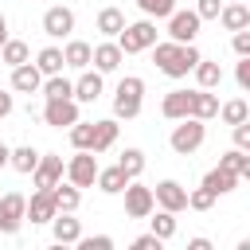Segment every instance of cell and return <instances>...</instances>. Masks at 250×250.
<instances>
[{
	"instance_id": "14",
	"label": "cell",
	"mask_w": 250,
	"mask_h": 250,
	"mask_svg": "<svg viewBox=\"0 0 250 250\" xmlns=\"http://www.w3.org/2000/svg\"><path fill=\"white\" fill-rule=\"evenodd\" d=\"M121 47H117V39H105V43H98V47H90V62H94V70H102V74H113L117 66H121Z\"/></svg>"
},
{
	"instance_id": "16",
	"label": "cell",
	"mask_w": 250,
	"mask_h": 250,
	"mask_svg": "<svg viewBox=\"0 0 250 250\" xmlns=\"http://www.w3.org/2000/svg\"><path fill=\"white\" fill-rule=\"evenodd\" d=\"M227 31H242V27H250V8L242 4V0H223V8H219V16H215Z\"/></svg>"
},
{
	"instance_id": "6",
	"label": "cell",
	"mask_w": 250,
	"mask_h": 250,
	"mask_svg": "<svg viewBox=\"0 0 250 250\" xmlns=\"http://www.w3.org/2000/svg\"><path fill=\"white\" fill-rule=\"evenodd\" d=\"M23 223H27V195L4 191V195H0V230H4V234H16Z\"/></svg>"
},
{
	"instance_id": "5",
	"label": "cell",
	"mask_w": 250,
	"mask_h": 250,
	"mask_svg": "<svg viewBox=\"0 0 250 250\" xmlns=\"http://www.w3.org/2000/svg\"><path fill=\"white\" fill-rule=\"evenodd\" d=\"M62 176H66L74 188H94V176H98V156H94L90 148H78V152L66 160Z\"/></svg>"
},
{
	"instance_id": "3",
	"label": "cell",
	"mask_w": 250,
	"mask_h": 250,
	"mask_svg": "<svg viewBox=\"0 0 250 250\" xmlns=\"http://www.w3.org/2000/svg\"><path fill=\"white\" fill-rule=\"evenodd\" d=\"M117 47H121V55H141V51H148L152 43H156V20H137V23H125L117 35Z\"/></svg>"
},
{
	"instance_id": "27",
	"label": "cell",
	"mask_w": 250,
	"mask_h": 250,
	"mask_svg": "<svg viewBox=\"0 0 250 250\" xmlns=\"http://www.w3.org/2000/svg\"><path fill=\"white\" fill-rule=\"evenodd\" d=\"M148 215H152V219H148V223H152V234H156L160 242H168V238H176V215H172V211H164V207L156 211V207H152Z\"/></svg>"
},
{
	"instance_id": "12",
	"label": "cell",
	"mask_w": 250,
	"mask_h": 250,
	"mask_svg": "<svg viewBox=\"0 0 250 250\" xmlns=\"http://www.w3.org/2000/svg\"><path fill=\"white\" fill-rule=\"evenodd\" d=\"M62 156H55V152H39V164L31 168V180H35V188H55L59 180H62Z\"/></svg>"
},
{
	"instance_id": "41",
	"label": "cell",
	"mask_w": 250,
	"mask_h": 250,
	"mask_svg": "<svg viewBox=\"0 0 250 250\" xmlns=\"http://www.w3.org/2000/svg\"><path fill=\"white\" fill-rule=\"evenodd\" d=\"M219 8H223V0H195V16L199 20H215Z\"/></svg>"
},
{
	"instance_id": "35",
	"label": "cell",
	"mask_w": 250,
	"mask_h": 250,
	"mask_svg": "<svg viewBox=\"0 0 250 250\" xmlns=\"http://www.w3.org/2000/svg\"><path fill=\"white\" fill-rule=\"evenodd\" d=\"M117 168H121L129 180H137V176L145 172V152H141V148H125L121 160H117Z\"/></svg>"
},
{
	"instance_id": "2",
	"label": "cell",
	"mask_w": 250,
	"mask_h": 250,
	"mask_svg": "<svg viewBox=\"0 0 250 250\" xmlns=\"http://www.w3.org/2000/svg\"><path fill=\"white\" fill-rule=\"evenodd\" d=\"M145 105V78L141 74H125L117 82V94H113V117L117 121H133Z\"/></svg>"
},
{
	"instance_id": "13",
	"label": "cell",
	"mask_w": 250,
	"mask_h": 250,
	"mask_svg": "<svg viewBox=\"0 0 250 250\" xmlns=\"http://www.w3.org/2000/svg\"><path fill=\"white\" fill-rule=\"evenodd\" d=\"M51 234H55L59 246H74V242L82 238V223L74 219V211H55V219H51Z\"/></svg>"
},
{
	"instance_id": "23",
	"label": "cell",
	"mask_w": 250,
	"mask_h": 250,
	"mask_svg": "<svg viewBox=\"0 0 250 250\" xmlns=\"http://www.w3.org/2000/svg\"><path fill=\"white\" fill-rule=\"evenodd\" d=\"M203 188H207V191H215V195H230V191L238 188V176H234V172H227V168H211V172L203 176Z\"/></svg>"
},
{
	"instance_id": "8",
	"label": "cell",
	"mask_w": 250,
	"mask_h": 250,
	"mask_svg": "<svg viewBox=\"0 0 250 250\" xmlns=\"http://www.w3.org/2000/svg\"><path fill=\"white\" fill-rule=\"evenodd\" d=\"M152 203L164 207V211H172V215H180V211H188V188L180 180H160L152 188Z\"/></svg>"
},
{
	"instance_id": "4",
	"label": "cell",
	"mask_w": 250,
	"mask_h": 250,
	"mask_svg": "<svg viewBox=\"0 0 250 250\" xmlns=\"http://www.w3.org/2000/svg\"><path fill=\"white\" fill-rule=\"evenodd\" d=\"M203 141H207V121H199V117H180L176 129H172V137H168V145H172L176 156H191Z\"/></svg>"
},
{
	"instance_id": "32",
	"label": "cell",
	"mask_w": 250,
	"mask_h": 250,
	"mask_svg": "<svg viewBox=\"0 0 250 250\" xmlns=\"http://www.w3.org/2000/svg\"><path fill=\"white\" fill-rule=\"evenodd\" d=\"M35 66H39V74L47 78V74H59L66 62H62V47H43L39 55H35Z\"/></svg>"
},
{
	"instance_id": "17",
	"label": "cell",
	"mask_w": 250,
	"mask_h": 250,
	"mask_svg": "<svg viewBox=\"0 0 250 250\" xmlns=\"http://www.w3.org/2000/svg\"><path fill=\"white\" fill-rule=\"evenodd\" d=\"M43 86V74H39V66L27 59V62H20V66H12V90L16 94H35Z\"/></svg>"
},
{
	"instance_id": "26",
	"label": "cell",
	"mask_w": 250,
	"mask_h": 250,
	"mask_svg": "<svg viewBox=\"0 0 250 250\" xmlns=\"http://www.w3.org/2000/svg\"><path fill=\"white\" fill-rule=\"evenodd\" d=\"M219 168H227V172H234L238 180H246V176H250V156H246V148H227V152L219 156Z\"/></svg>"
},
{
	"instance_id": "7",
	"label": "cell",
	"mask_w": 250,
	"mask_h": 250,
	"mask_svg": "<svg viewBox=\"0 0 250 250\" xmlns=\"http://www.w3.org/2000/svg\"><path fill=\"white\" fill-rule=\"evenodd\" d=\"M199 16H195V8H176L172 16H168V39L172 43H195V35H199Z\"/></svg>"
},
{
	"instance_id": "22",
	"label": "cell",
	"mask_w": 250,
	"mask_h": 250,
	"mask_svg": "<svg viewBox=\"0 0 250 250\" xmlns=\"http://www.w3.org/2000/svg\"><path fill=\"white\" fill-rule=\"evenodd\" d=\"M94 184H98V191H105V195H121V188L129 184V176H125V172L113 164V168H98Z\"/></svg>"
},
{
	"instance_id": "38",
	"label": "cell",
	"mask_w": 250,
	"mask_h": 250,
	"mask_svg": "<svg viewBox=\"0 0 250 250\" xmlns=\"http://www.w3.org/2000/svg\"><path fill=\"white\" fill-rule=\"evenodd\" d=\"M215 199H219V195H215V191H207L203 184H199L195 191H188V207H191V211H211V207H215Z\"/></svg>"
},
{
	"instance_id": "43",
	"label": "cell",
	"mask_w": 250,
	"mask_h": 250,
	"mask_svg": "<svg viewBox=\"0 0 250 250\" xmlns=\"http://www.w3.org/2000/svg\"><path fill=\"white\" fill-rule=\"evenodd\" d=\"M160 246H164V242H160V238H156L152 230H148V234H137V238H133V250H160Z\"/></svg>"
},
{
	"instance_id": "37",
	"label": "cell",
	"mask_w": 250,
	"mask_h": 250,
	"mask_svg": "<svg viewBox=\"0 0 250 250\" xmlns=\"http://www.w3.org/2000/svg\"><path fill=\"white\" fill-rule=\"evenodd\" d=\"M90 137H94V121H82V117H78V121L70 125V145H74V148H90Z\"/></svg>"
},
{
	"instance_id": "18",
	"label": "cell",
	"mask_w": 250,
	"mask_h": 250,
	"mask_svg": "<svg viewBox=\"0 0 250 250\" xmlns=\"http://www.w3.org/2000/svg\"><path fill=\"white\" fill-rule=\"evenodd\" d=\"M102 90H105V82H102V70H82L78 78H74V102H98L102 98Z\"/></svg>"
},
{
	"instance_id": "39",
	"label": "cell",
	"mask_w": 250,
	"mask_h": 250,
	"mask_svg": "<svg viewBox=\"0 0 250 250\" xmlns=\"http://www.w3.org/2000/svg\"><path fill=\"white\" fill-rule=\"evenodd\" d=\"M74 246H78V250H113V238H109V234H90V238L82 234Z\"/></svg>"
},
{
	"instance_id": "33",
	"label": "cell",
	"mask_w": 250,
	"mask_h": 250,
	"mask_svg": "<svg viewBox=\"0 0 250 250\" xmlns=\"http://www.w3.org/2000/svg\"><path fill=\"white\" fill-rule=\"evenodd\" d=\"M8 164H12L16 172H23V176H31V168L39 164V152H35L31 145H20V148H12V152H8Z\"/></svg>"
},
{
	"instance_id": "48",
	"label": "cell",
	"mask_w": 250,
	"mask_h": 250,
	"mask_svg": "<svg viewBox=\"0 0 250 250\" xmlns=\"http://www.w3.org/2000/svg\"><path fill=\"white\" fill-rule=\"evenodd\" d=\"M4 39H8V20L0 16V43H4Z\"/></svg>"
},
{
	"instance_id": "29",
	"label": "cell",
	"mask_w": 250,
	"mask_h": 250,
	"mask_svg": "<svg viewBox=\"0 0 250 250\" xmlns=\"http://www.w3.org/2000/svg\"><path fill=\"white\" fill-rule=\"evenodd\" d=\"M39 90H43V98H74V82H70L62 70H59V74H47Z\"/></svg>"
},
{
	"instance_id": "36",
	"label": "cell",
	"mask_w": 250,
	"mask_h": 250,
	"mask_svg": "<svg viewBox=\"0 0 250 250\" xmlns=\"http://www.w3.org/2000/svg\"><path fill=\"white\" fill-rule=\"evenodd\" d=\"M137 8L148 16V20H168L176 12V0H137Z\"/></svg>"
},
{
	"instance_id": "34",
	"label": "cell",
	"mask_w": 250,
	"mask_h": 250,
	"mask_svg": "<svg viewBox=\"0 0 250 250\" xmlns=\"http://www.w3.org/2000/svg\"><path fill=\"white\" fill-rule=\"evenodd\" d=\"M215 117H223L227 125H238V121H246L250 117V105H246V98H230V102H223L219 105V113Z\"/></svg>"
},
{
	"instance_id": "42",
	"label": "cell",
	"mask_w": 250,
	"mask_h": 250,
	"mask_svg": "<svg viewBox=\"0 0 250 250\" xmlns=\"http://www.w3.org/2000/svg\"><path fill=\"white\" fill-rule=\"evenodd\" d=\"M230 129H234V148H250V117L230 125Z\"/></svg>"
},
{
	"instance_id": "28",
	"label": "cell",
	"mask_w": 250,
	"mask_h": 250,
	"mask_svg": "<svg viewBox=\"0 0 250 250\" xmlns=\"http://www.w3.org/2000/svg\"><path fill=\"white\" fill-rule=\"evenodd\" d=\"M121 27H125V12H121V8H113V4H109V8H102V12H98V31H102L105 39H113Z\"/></svg>"
},
{
	"instance_id": "20",
	"label": "cell",
	"mask_w": 250,
	"mask_h": 250,
	"mask_svg": "<svg viewBox=\"0 0 250 250\" xmlns=\"http://www.w3.org/2000/svg\"><path fill=\"white\" fill-rule=\"evenodd\" d=\"M117 145V117H105V121H94V137H90V152L102 156Z\"/></svg>"
},
{
	"instance_id": "40",
	"label": "cell",
	"mask_w": 250,
	"mask_h": 250,
	"mask_svg": "<svg viewBox=\"0 0 250 250\" xmlns=\"http://www.w3.org/2000/svg\"><path fill=\"white\" fill-rule=\"evenodd\" d=\"M234 82H238V90H242V94L250 90V55H238V66H234Z\"/></svg>"
},
{
	"instance_id": "1",
	"label": "cell",
	"mask_w": 250,
	"mask_h": 250,
	"mask_svg": "<svg viewBox=\"0 0 250 250\" xmlns=\"http://www.w3.org/2000/svg\"><path fill=\"white\" fill-rule=\"evenodd\" d=\"M152 62H156V70L160 74H168V78H188L191 74V66L203 59L199 51H195V43H172V39H156L152 47Z\"/></svg>"
},
{
	"instance_id": "31",
	"label": "cell",
	"mask_w": 250,
	"mask_h": 250,
	"mask_svg": "<svg viewBox=\"0 0 250 250\" xmlns=\"http://www.w3.org/2000/svg\"><path fill=\"white\" fill-rule=\"evenodd\" d=\"M27 59H31V51H27L23 39H4V43H0V62H4V66H20V62H27Z\"/></svg>"
},
{
	"instance_id": "15",
	"label": "cell",
	"mask_w": 250,
	"mask_h": 250,
	"mask_svg": "<svg viewBox=\"0 0 250 250\" xmlns=\"http://www.w3.org/2000/svg\"><path fill=\"white\" fill-rule=\"evenodd\" d=\"M55 211H59L55 191H51V188H35V195L27 199V219H31V223H51Z\"/></svg>"
},
{
	"instance_id": "44",
	"label": "cell",
	"mask_w": 250,
	"mask_h": 250,
	"mask_svg": "<svg viewBox=\"0 0 250 250\" xmlns=\"http://www.w3.org/2000/svg\"><path fill=\"white\" fill-rule=\"evenodd\" d=\"M234 55H250V27L234 31Z\"/></svg>"
},
{
	"instance_id": "24",
	"label": "cell",
	"mask_w": 250,
	"mask_h": 250,
	"mask_svg": "<svg viewBox=\"0 0 250 250\" xmlns=\"http://www.w3.org/2000/svg\"><path fill=\"white\" fill-rule=\"evenodd\" d=\"M215 113H219V98H215L211 90H191V117L211 121Z\"/></svg>"
},
{
	"instance_id": "25",
	"label": "cell",
	"mask_w": 250,
	"mask_h": 250,
	"mask_svg": "<svg viewBox=\"0 0 250 250\" xmlns=\"http://www.w3.org/2000/svg\"><path fill=\"white\" fill-rule=\"evenodd\" d=\"M191 70H195V82H199V90H215V86L223 82V66H219V62H211V59H199Z\"/></svg>"
},
{
	"instance_id": "11",
	"label": "cell",
	"mask_w": 250,
	"mask_h": 250,
	"mask_svg": "<svg viewBox=\"0 0 250 250\" xmlns=\"http://www.w3.org/2000/svg\"><path fill=\"white\" fill-rule=\"evenodd\" d=\"M43 31H47L51 39H70V31H74V12H70L66 4L47 8V12H43Z\"/></svg>"
},
{
	"instance_id": "47",
	"label": "cell",
	"mask_w": 250,
	"mask_h": 250,
	"mask_svg": "<svg viewBox=\"0 0 250 250\" xmlns=\"http://www.w3.org/2000/svg\"><path fill=\"white\" fill-rule=\"evenodd\" d=\"M8 152H12V148H8L4 141H0V168H8Z\"/></svg>"
},
{
	"instance_id": "19",
	"label": "cell",
	"mask_w": 250,
	"mask_h": 250,
	"mask_svg": "<svg viewBox=\"0 0 250 250\" xmlns=\"http://www.w3.org/2000/svg\"><path fill=\"white\" fill-rule=\"evenodd\" d=\"M160 113L168 121H180V117H191V90H168L164 102H160Z\"/></svg>"
},
{
	"instance_id": "46",
	"label": "cell",
	"mask_w": 250,
	"mask_h": 250,
	"mask_svg": "<svg viewBox=\"0 0 250 250\" xmlns=\"http://www.w3.org/2000/svg\"><path fill=\"white\" fill-rule=\"evenodd\" d=\"M188 250H211V238H188Z\"/></svg>"
},
{
	"instance_id": "10",
	"label": "cell",
	"mask_w": 250,
	"mask_h": 250,
	"mask_svg": "<svg viewBox=\"0 0 250 250\" xmlns=\"http://www.w3.org/2000/svg\"><path fill=\"white\" fill-rule=\"evenodd\" d=\"M121 191H125V215H129V219H148V211L156 207V203H152V188L129 180Z\"/></svg>"
},
{
	"instance_id": "30",
	"label": "cell",
	"mask_w": 250,
	"mask_h": 250,
	"mask_svg": "<svg viewBox=\"0 0 250 250\" xmlns=\"http://www.w3.org/2000/svg\"><path fill=\"white\" fill-rule=\"evenodd\" d=\"M51 191H55V203H59V211H78V203H82V188H74L70 180H66V184L59 180Z\"/></svg>"
},
{
	"instance_id": "9",
	"label": "cell",
	"mask_w": 250,
	"mask_h": 250,
	"mask_svg": "<svg viewBox=\"0 0 250 250\" xmlns=\"http://www.w3.org/2000/svg\"><path fill=\"white\" fill-rule=\"evenodd\" d=\"M43 121L55 125V129H70V125L78 121V102H74V98H47Z\"/></svg>"
},
{
	"instance_id": "45",
	"label": "cell",
	"mask_w": 250,
	"mask_h": 250,
	"mask_svg": "<svg viewBox=\"0 0 250 250\" xmlns=\"http://www.w3.org/2000/svg\"><path fill=\"white\" fill-rule=\"evenodd\" d=\"M12 109H16V102H12V94H8V90H0V121H4V117H8Z\"/></svg>"
},
{
	"instance_id": "21",
	"label": "cell",
	"mask_w": 250,
	"mask_h": 250,
	"mask_svg": "<svg viewBox=\"0 0 250 250\" xmlns=\"http://www.w3.org/2000/svg\"><path fill=\"white\" fill-rule=\"evenodd\" d=\"M62 62H66L70 70H86V66H90V43H86V39H66Z\"/></svg>"
}]
</instances>
